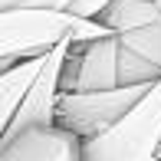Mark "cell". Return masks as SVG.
I'll return each instance as SVG.
<instances>
[{
	"label": "cell",
	"mask_w": 161,
	"mask_h": 161,
	"mask_svg": "<svg viewBox=\"0 0 161 161\" xmlns=\"http://www.w3.org/2000/svg\"><path fill=\"white\" fill-rule=\"evenodd\" d=\"M69 36L72 43H89L108 30L99 20H79L69 13L53 10H7L0 13V59L23 63L33 56H43L49 46Z\"/></svg>",
	"instance_id": "cell-1"
},
{
	"label": "cell",
	"mask_w": 161,
	"mask_h": 161,
	"mask_svg": "<svg viewBox=\"0 0 161 161\" xmlns=\"http://www.w3.org/2000/svg\"><path fill=\"white\" fill-rule=\"evenodd\" d=\"M158 148H161V79L151 82V89L112 128L82 142V161H155Z\"/></svg>",
	"instance_id": "cell-2"
},
{
	"label": "cell",
	"mask_w": 161,
	"mask_h": 161,
	"mask_svg": "<svg viewBox=\"0 0 161 161\" xmlns=\"http://www.w3.org/2000/svg\"><path fill=\"white\" fill-rule=\"evenodd\" d=\"M151 86H115L105 92H59L53 105V122L82 142L112 128Z\"/></svg>",
	"instance_id": "cell-3"
},
{
	"label": "cell",
	"mask_w": 161,
	"mask_h": 161,
	"mask_svg": "<svg viewBox=\"0 0 161 161\" xmlns=\"http://www.w3.org/2000/svg\"><path fill=\"white\" fill-rule=\"evenodd\" d=\"M119 86V36L69 43L59 72V92H105Z\"/></svg>",
	"instance_id": "cell-4"
},
{
	"label": "cell",
	"mask_w": 161,
	"mask_h": 161,
	"mask_svg": "<svg viewBox=\"0 0 161 161\" xmlns=\"http://www.w3.org/2000/svg\"><path fill=\"white\" fill-rule=\"evenodd\" d=\"M69 43L72 40L66 36V40H59L56 46H49L43 53L40 72L26 86V92L20 99L7 131H20V128H33V125H56L53 122V105H56V96H59V72H63V59H66Z\"/></svg>",
	"instance_id": "cell-5"
},
{
	"label": "cell",
	"mask_w": 161,
	"mask_h": 161,
	"mask_svg": "<svg viewBox=\"0 0 161 161\" xmlns=\"http://www.w3.org/2000/svg\"><path fill=\"white\" fill-rule=\"evenodd\" d=\"M0 161H82V138L59 125L3 131Z\"/></svg>",
	"instance_id": "cell-6"
},
{
	"label": "cell",
	"mask_w": 161,
	"mask_h": 161,
	"mask_svg": "<svg viewBox=\"0 0 161 161\" xmlns=\"http://www.w3.org/2000/svg\"><path fill=\"white\" fill-rule=\"evenodd\" d=\"M161 20V10H158V0H112V3L102 10L99 23L105 26L108 33H128V30H138L145 23H155Z\"/></svg>",
	"instance_id": "cell-7"
},
{
	"label": "cell",
	"mask_w": 161,
	"mask_h": 161,
	"mask_svg": "<svg viewBox=\"0 0 161 161\" xmlns=\"http://www.w3.org/2000/svg\"><path fill=\"white\" fill-rule=\"evenodd\" d=\"M40 63H43V56H33V59L17 63L13 69H7L3 76H0V138H3L7 125H10V119H13V112H17L20 99H23L26 86H30L33 76L40 72Z\"/></svg>",
	"instance_id": "cell-8"
},
{
	"label": "cell",
	"mask_w": 161,
	"mask_h": 161,
	"mask_svg": "<svg viewBox=\"0 0 161 161\" xmlns=\"http://www.w3.org/2000/svg\"><path fill=\"white\" fill-rule=\"evenodd\" d=\"M119 46L161 72V20L145 23V26L128 30V33H119Z\"/></svg>",
	"instance_id": "cell-9"
},
{
	"label": "cell",
	"mask_w": 161,
	"mask_h": 161,
	"mask_svg": "<svg viewBox=\"0 0 161 161\" xmlns=\"http://www.w3.org/2000/svg\"><path fill=\"white\" fill-rule=\"evenodd\" d=\"M72 0H0V13L7 10H53V13H66Z\"/></svg>",
	"instance_id": "cell-10"
},
{
	"label": "cell",
	"mask_w": 161,
	"mask_h": 161,
	"mask_svg": "<svg viewBox=\"0 0 161 161\" xmlns=\"http://www.w3.org/2000/svg\"><path fill=\"white\" fill-rule=\"evenodd\" d=\"M108 3H112V0H72L66 13H69V17H79V20H99Z\"/></svg>",
	"instance_id": "cell-11"
},
{
	"label": "cell",
	"mask_w": 161,
	"mask_h": 161,
	"mask_svg": "<svg viewBox=\"0 0 161 161\" xmlns=\"http://www.w3.org/2000/svg\"><path fill=\"white\" fill-rule=\"evenodd\" d=\"M158 10H161V0H158Z\"/></svg>",
	"instance_id": "cell-12"
}]
</instances>
